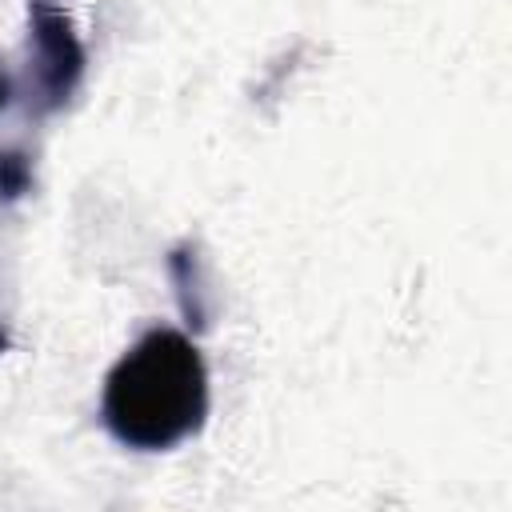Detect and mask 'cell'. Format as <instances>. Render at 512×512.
Returning <instances> with one entry per match:
<instances>
[{
    "label": "cell",
    "instance_id": "cell-1",
    "mask_svg": "<svg viewBox=\"0 0 512 512\" xmlns=\"http://www.w3.org/2000/svg\"><path fill=\"white\" fill-rule=\"evenodd\" d=\"M108 432L140 452H164L208 416V368L200 348L176 328L140 336L104 380Z\"/></svg>",
    "mask_w": 512,
    "mask_h": 512
},
{
    "label": "cell",
    "instance_id": "cell-2",
    "mask_svg": "<svg viewBox=\"0 0 512 512\" xmlns=\"http://www.w3.org/2000/svg\"><path fill=\"white\" fill-rule=\"evenodd\" d=\"M32 16V88L40 108H60L84 76V44L64 8L48 0H28Z\"/></svg>",
    "mask_w": 512,
    "mask_h": 512
},
{
    "label": "cell",
    "instance_id": "cell-3",
    "mask_svg": "<svg viewBox=\"0 0 512 512\" xmlns=\"http://www.w3.org/2000/svg\"><path fill=\"white\" fill-rule=\"evenodd\" d=\"M168 272H172V280H176V300H180V312L196 324V328H204L208 320V280H204V264H200V256L192 252V248H176L172 252V260H168Z\"/></svg>",
    "mask_w": 512,
    "mask_h": 512
},
{
    "label": "cell",
    "instance_id": "cell-4",
    "mask_svg": "<svg viewBox=\"0 0 512 512\" xmlns=\"http://www.w3.org/2000/svg\"><path fill=\"white\" fill-rule=\"evenodd\" d=\"M32 188V164L24 152H0V200H20Z\"/></svg>",
    "mask_w": 512,
    "mask_h": 512
},
{
    "label": "cell",
    "instance_id": "cell-5",
    "mask_svg": "<svg viewBox=\"0 0 512 512\" xmlns=\"http://www.w3.org/2000/svg\"><path fill=\"white\" fill-rule=\"evenodd\" d=\"M8 100H12V80H8V72L0 68V108H4Z\"/></svg>",
    "mask_w": 512,
    "mask_h": 512
},
{
    "label": "cell",
    "instance_id": "cell-6",
    "mask_svg": "<svg viewBox=\"0 0 512 512\" xmlns=\"http://www.w3.org/2000/svg\"><path fill=\"white\" fill-rule=\"evenodd\" d=\"M4 348H8V336H4V332H0V352H4Z\"/></svg>",
    "mask_w": 512,
    "mask_h": 512
}]
</instances>
